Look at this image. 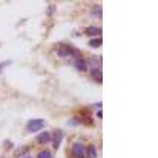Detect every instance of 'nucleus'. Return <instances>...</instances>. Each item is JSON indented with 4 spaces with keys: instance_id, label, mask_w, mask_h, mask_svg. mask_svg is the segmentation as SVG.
<instances>
[{
    "instance_id": "obj_3",
    "label": "nucleus",
    "mask_w": 158,
    "mask_h": 158,
    "mask_svg": "<svg viewBox=\"0 0 158 158\" xmlns=\"http://www.w3.org/2000/svg\"><path fill=\"white\" fill-rule=\"evenodd\" d=\"M71 156L73 158H87L85 146H82L81 142H73L71 144Z\"/></svg>"
},
{
    "instance_id": "obj_11",
    "label": "nucleus",
    "mask_w": 158,
    "mask_h": 158,
    "mask_svg": "<svg viewBox=\"0 0 158 158\" xmlns=\"http://www.w3.org/2000/svg\"><path fill=\"white\" fill-rule=\"evenodd\" d=\"M89 44H90L92 48H100V46H101V38H94V40H90Z\"/></svg>"
},
{
    "instance_id": "obj_10",
    "label": "nucleus",
    "mask_w": 158,
    "mask_h": 158,
    "mask_svg": "<svg viewBox=\"0 0 158 158\" xmlns=\"http://www.w3.org/2000/svg\"><path fill=\"white\" fill-rule=\"evenodd\" d=\"M36 158H52V152L51 150H41V152H38Z\"/></svg>"
},
{
    "instance_id": "obj_9",
    "label": "nucleus",
    "mask_w": 158,
    "mask_h": 158,
    "mask_svg": "<svg viewBox=\"0 0 158 158\" xmlns=\"http://www.w3.org/2000/svg\"><path fill=\"white\" fill-rule=\"evenodd\" d=\"M85 153H87L89 158H97V149H95L94 144H90L89 147H85Z\"/></svg>"
},
{
    "instance_id": "obj_8",
    "label": "nucleus",
    "mask_w": 158,
    "mask_h": 158,
    "mask_svg": "<svg viewBox=\"0 0 158 158\" xmlns=\"http://www.w3.org/2000/svg\"><path fill=\"white\" fill-rule=\"evenodd\" d=\"M85 33H87L89 36L98 38V36L101 35V29H98V27H87V29H85Z\"/></svg>"
},
{
    "instance_id": "obj_7",
    "label": "nucleus",
    "mask_w": 158,
    "mask_h": 158,
    "mask_svg": "<svg viewBox=\"0 0 158 158\" xmlns=\"http://www.w3.org/2000/svg\"><path fill=\"white\" fill-rule=\"evenodd\" d=\"M90 74L97 82H101V68L100 67H90Z\"/></svg>"
},
{
    "instance_id": "obj_14",
    "label": "nucleus",
    "mask_w": 158,
    "mask_h": 158,
    "mask_svg": "<svg viewBox=\"0 0 158 158\" xmlns=\"http://www.w3.org/2000/svg\"><path fill=\"white\" fill-rule=\"evenodd\" d=\"M22 158H32L30 155H25V156H22Z\"/></svg>"
},
{
    "instance_id": "obj_4",
    "label": "nucleus",
    "mask_w": 158,
    "mask_h": 158,
    "mask_svg": "<svg viewBox=\"0 0 158 158\" xmlns=\"http://www.w3.org/2000/svg\"><path fill=\"white\" fill-rule=\"evenodd\" d=\"M73 65H74V68L77 70V71H87L89 68H87V60L85 59H82L81 56H79V57H76L74 60H73Z\"/></svg>"
},
{
    "instance_id": "obj_12",
    "label": "nucleus",
    "mask_w": 158,
    "mask_h": 158,
    "mask_svg": "<svg viewBox=\"0 0 158 158\" xmlns=\"http://www.w3.org/2000/svg\"><path fill=\"white\" fill-rule=\"evenodd\" d=\"M94 16L101 18V6H100V5H95V8H94Z\"/></svg>"
},
{
    "instance_id": "obj_1",
    "label": "nucleus",
    "mask_w": 158,
    "mask_h": 158,
    "mask_svg": "<svg viewBox=\"0 0 158 158\" xmlns=\"http://www.w3.org/2000/svg\"><path fill=\"white\" fill-rule=\"evenodd\" d=\"M57 56L59 57H74L76 59V57L81 56V54H79L77 49H74L70 44H60L59 49H57Z\"/></svg>"
},
{
    "instance_id": "obj_6",
    "label": "nucleus",
    "mask_w": 158,
    "mask_h": 158,
    "mask_svg": "<svg viewBox=\"0 0 158 158\" xmlns=\"http://www.w3.org/2000/svg\"><path fill=\"white\" fill-rule=\"evenodd\" d=\"M51 141V133L49 131H43V133H40L36 136V142L38 144H48Z\"/></svg>"
},
{
    "instance_id": "obj_5",
    "label": "nucleus",
    "mask_w": 158,
    "mask_h": 158,
    "mask_svg": "<svg viewBox=\"0 0 158 158\" xmlns=\"http://www.w3.org/2000/svg\"><path fill=\"white\" fill-rule=\"evenodd\" d=\"M51 139H52V142H54V149H59L60 142H62V139H63V131H62V130H56L54 133L51 135Z\"/></svg>"
},
{
    "instance_id": "obj_13",
    "label": "nucleus",
    "mask_w": 158,
    "mask_h": 158,
    "mask_svg": "<svg viewBox=\"0 0 158 158\" xmlns=\"http://www.w3.org/2000/svg\"><path fill=\"white\" fill-rule=\"evenodd\" d=\"M79 123V118H71L70 120V125H77Z\"/></svg>"
},
{
    "instance_id": "obj_2",
    "label": "nucleus",
    "mask_w": 158,
    "mask_h": 158,
    "mask_svg": "<svg viewBox=\"0 0 158 158\" xmlns=\"http://www.w3.org/2000/svg\"><path fill=\"white\" fill-rule=\"evenodd\" d=\"M44 127H46V122L43 120V118H32V120H29L27 125H25L29 133H38V131L43 130Z\"/></svg>"
}]
</instances>
